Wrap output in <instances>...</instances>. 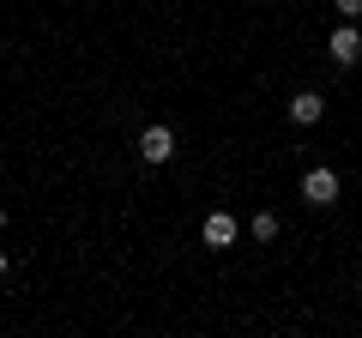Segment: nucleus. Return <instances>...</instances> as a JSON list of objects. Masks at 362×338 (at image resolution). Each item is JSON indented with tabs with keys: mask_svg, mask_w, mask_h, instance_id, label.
Wrapping results in <instances>:
<instances>
[{
	"mask_svg": "<svg viewBox=\"0 0 362 338\" xmlns=\"http://www.w3.org/2000/svg\"><path fill=\"white\" fill-rule=\"evenodd\" d=\"M338 194H344V182H338V169H308V175H302V199H308V206H338Z\"/></svg>",
	"mask_w": 362,
	"mask_h": 338,
	"instance_id": "1",
	"label": "nucleus"
},
{
	"mask_svg": "<svg viewBox=\"0 0 362 338\" xmlns=\"http://www.w3.org/2000/svg\"><path fill=\"white\" fill-rule=\"evenodd\" d=\"M169 157H175V127H163V121H151V127L139 133V163L163 169Z\"/></svg>",
	"mask_w": 362,
	"mask_h": 338,
	"instance_id": "2",
	"label": "nucleus"
},
{
	"mask_svg": "<svg viewBox=\"0 0 362 338\" xmlns=\"http://www.w3.org/2000/svg\"><path fill=\"white\" fill-rule=\"evenodd\" d=\"M326 54H332V66H356V61H362V30L338 18V30L326 37Z\"/></svg>",
	"mask_w": 362,
	"mask_h": 338,
	"instance_id": "3",
	"label": "nucleus"
},
{
	"mask_svg": "<svg viewBox=\"0 0 362 338\" xmlns=\"http://www.w3.org/2000/svg\"><path fill=\"white\" fill-rule=\"evenodd\" d=\"M235 235H242V223L230 211H206V223H199V242L206 247H235Z\"/></svg>",
	"mask_w": 362,
	"mask_h": 338,
	"instance_id": "4",
	"label": "nucleus"
},
{
	"mask_svg": "<svg viewBox=\"0 0 362 338\" xmlns=\"http://www.w3.org/2000/svg\"><path fill=\"white\" fill-rule=\"evenodd\" d=\"M284 115L296 121V127H314V121L326 115V97H320V91H296V97L284 103Z\"/></svg>",
	"mask_w": 362,
	"mask_h": 338,
	"instance_id": "5",
	"label": "nucleus"
},
{
	"mask_svg": "<svg viewBox=\"0 0 362 338\" xmlns=\"http://www.w3.org/2000/svg\"><path fill=\"white\" fill-rule=\"evenodd\" d=\"M278 230H284L278 211H254V218H247V235H254V242H278Z\"/></svg>",
	"mask_w": 362,
	"mask_h": 338,
	"instance_id": "6",
	"label": "nucleus"
},
{
	"mask_svg": "<svg viewBox=\"0 0 362 338\" xmlns=\"http://www.w3.org/2000/svg\"><path fill=\"white\" fill-rule=\"evenodd\" d=\"M332 13L344 18V25H356V18H362V0H332Z\"/></svg>",
	"mask_w": 362,
	"mask_h": 338,
	"instance_id": "7",
	"label": "nucleus"
},
{
	"mask_svg": "<svg viewBox=\"0 0 362 338\" xmlns=\"http://www.w3.org/2000/svg\"><path fill=\"white\" fill-rule=\"evenodd\" d=\"M6 272H13V254H6V247H0V278H6Z\"/></svg>",
	"mask_w": 362,
	"mask_h": 338,
	"instance_id": "8",
	"label": "nucleus"
},
{
	"mask_svg": "<svg viewBox=\"0 0 362 338\" xmlns=\"http://www.w3.org/2000/svg\"><path fill=\"white\" fill-rule=\"evenodd\" d=\"M0 230H6V206H0Z\"/></svg>",
	"mask_w": 362,
	"mask_h": 338,
	"instance_id": "9",
	"label": "nucleus"
}]
</instances>
